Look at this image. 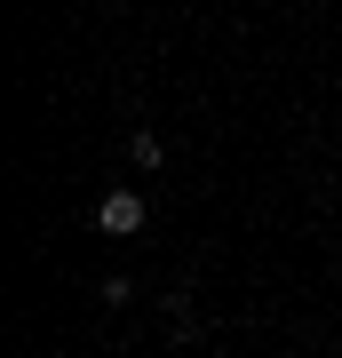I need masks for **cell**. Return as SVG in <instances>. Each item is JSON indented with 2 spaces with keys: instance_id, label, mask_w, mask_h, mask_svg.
<instances>
[{
  "instance_id": "1",
  "label": "cell",
  "mask_w": 342,
  "mask_h": 358,
  "mask_svg": "<svg viewBox=\"0 0 342 358\" xmlns=\"http://www.w3.org/2000/svg\"><path fill=\"white\" fill-rule=\"evenodd\" d=\"M143 215H152V207H143V192H127V183H112V192L96 199V231L104 239H136Z\"/></svg>"
}]
</instances>
